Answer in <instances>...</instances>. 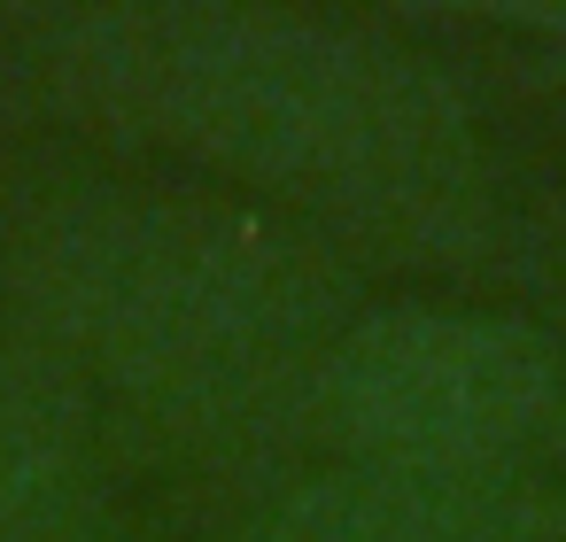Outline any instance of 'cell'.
Instances as JSON below:
<instances>
[{
  "label": "cell",
  "mask_w": 566,
  "mask_h": 542,
  "mask_svg": "<svg viewBox=\"0 0 566 542\" xmlns=\"http://www.w3.org/2000/svg\"><path fill=\"white\" fill-rule=\"evenodd\" d=\"M48 102L117 148L326 241L473 264L496 225V148L442 47L272 0H109L32 40Z\"/></svg>",
  "instance_id": "1"
},
{
  "label": "cell",
  "mask_w": 566,
  "mask_h": 542,
  "mask_svg": "<svg viewBox=\"0 0 566 542\" xmlns=\"http://www.w3.org/2000/svg\"><path fill=\"white\" fill-rule=\"evenodd\" d=\"M0 302L117 457L256 472L303 457L318 364L373 295L342 241L264 202L78 187L17 233Z\"/></svg>",
  "instance_id": "2"
},
{
  "label": "cell",
  "mask_w": 566,
  "mask_h": 542,
  "mask_svg": "<svg viewBox=\"0 0 566 542\" xmlns=\"http://www.w3.org/2000/svg\"><path fill=\"white\" fill-rule=\"evenodd\" d=\"M303 449L481 480H566V341L520 310L365 302L326 349Z\"/></svg>",
  "instance_id": "3"
},
{
  "label": "cell",
  "mask_w": 566,
  "mask_h": 542,
  "mask_svg": "<svg viewBox=\"0 0 566 542\" xmlns=\"http://www.w3.org/2000/svg\"><path fill=\"white\" fill-rule=\"evenodd\" d=\"M218 542H566V480L318 465L256 496Z\"/></svg>",
  "instance_id": "4"
},
{
  "label": "cell",
  "mask_w": 566,
  "mask_h": 542,
  "mask_svg": "<svg viewBox=\"0 0 566 542\" xmlns=\"http://www.w3.org/2000/svg\"><path fill=\"white\" fill-rule=\"evenodd\" d=\"M117 442L86 395L17 333H0V542H117Z\"/></svg>",
  "instance_id": "5"
},
{
  "label": "cell",
  "mask_w": 566,
  "mask_h": 542,
  "mask_svg": "<svg viewBox=\"0 0 566 542\" xmlns=\"http://www.w3.org/2000/svg\"><path fill=\"white\" fill-rule=\"evenodd\" d=\"M403 24H427V32L465 24V32L512 40V47L535 55L543 78L566 86V0H473V9H419V17H403Z\"/></svg>",
  "instance_id": "6"
},
{
  "label": "cell",
  "mask_w": 566,
  "mask_h": 542,
  "mask_svg": "<svg viewBox=\"0 0 566 542\" xmlns=\"http://www.w3.org/2000/svg\"><path fill=\"white\" fill-rule=\"evenodd\" d=\"M473 272H512V279L566 287V210H535V217L496 210L489 241L473 248Z\"/></svg>",
  "instance_id": "7"
}]
</instances>
